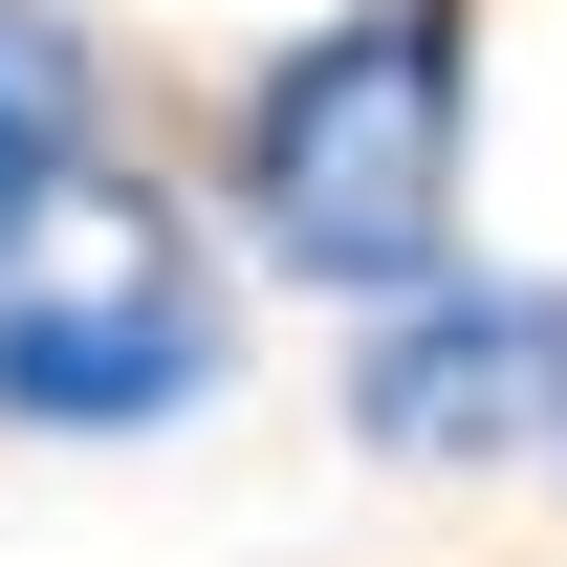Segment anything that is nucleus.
Listing matches in <instances>:
<instances>
[{
	"label": "nucleus",
	"mask_w": 567,
	"mask_h": 567,
	"mask_svg": "<svg viewBox=\"0 0 567 567\" xmlns=\"http://www.w3.org/2000/svg\"><path fill=\"white\" fill-rule=\"evenodd\" d=\"M350 436L415 458V481H481V458H567V284L546 262H436L350 328Z\"/></svg>",
	"instance_id": "obj_3"
},
{
	"label": "nucleus",
	"mask_w": 567,
	"mask_h": 567,
	"mask_svg": "<svg viewBox=\"0 0 567 567\" xmlns=\"http://www.w3.org/2000/svg\"><path fill=\"white\" fill-rule=\"evenodd\" d=\"M87 175H110V44L66 0H0V240L44 197H87Z\"/></svg>",
	"instance_id": "obj_4"
},
{
	"label": "nucleus",
	"mask_w": 567,
	"mask_h": 567,
	"mask_svg": "<svg viewBox=\"0 0 567 567\" xmlns=\"http://www.w3.org/2000/svg\"><path fill=\"white\" fill-rule=\"evenodd\" d=\"M240 371V284L132 153L0 240V436H175Z\"/></svg>",
	"instance_id": "obj_2"
},
{
	"label": "nucleus",
	"mask_w": 567,
	"mask_h": 567,
	"mask_svg": "<svg viewBox=\"0 0 567 567\" xmlns=\"http://www.w3.org/2000/svg\"><path fill=\"white\" fill-rule=\"evenodd\" d=\"M481 197V0H328L218 110V240L306 306H393Z\"/></svg>",
	"instance_id": "obj_1"
}]
</instances>
